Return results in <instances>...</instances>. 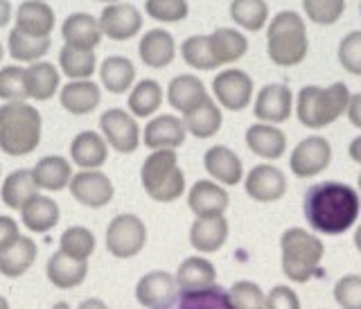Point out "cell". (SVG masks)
I'll return each mask as SVG.
<instances>
[{
    "label": "cell",
    "mask_w": 361,
    "mask_h": 309,
    "mask_svg": "<svg viewBox=\"0 0 361 309\" xmlns=\"http://www.w3.org/2000/svg\"><path fill=\"white\" fill-rule=\"evenodd\" d=\"M302 212L319 235H343L361 212L359 192L343 181H323L305 192Z\"/></svg>",
    "instance_id": "cell-1"
},
{
    "label": "cell",
    "mask_w": 361,
    "mask_h": 309,
    "mask_svg": "<svg viewBox=\"0 0 361 309\" xmlns=\"http://www.w3.org/2000/svg\"><path fill=\"white\" fill-rule=\"evenodd\" d=\"M43 118L27 102H3L0 107V150L7 156H27L39 147Z\"/></svg>",
    "instance_id": "cell-2"
},
{
    "label": "cell",
    "mask_w": 361,
    "mask_h": 309,
    "mask_svg": "<svg viewBox=\"0 0 361 309\" xmlns=\"http://www.w3.org/2000/svg\"><path fill=\"white\" fill-rule=\"evenodd\" d=\"M310 52L307 25L293 9H282L267 25V54L280 68H293Z\"/></svg>",
    "instance_id": "cell-3"
},
{
    "label": "cell",
    "mask_w": 361,
    "mask_h": 309,
    "mask_svg": "<svg viewBox=\"0 0 361 309\" xmlns=\"http://www.w3.org/2000/svg\"><path fill=\"white\" fill-rule=\"evenodd\" d=\"M350 88L343 82H334L330 86H302L296 95V118L307 129H325L345 116Z\"/></svg>",
    "instance_id": "cell-4"
},
{
    "label": "cell",
    "mask_w": 361,
    "mask_h": 309,
    "mask_svg": "<svg viewBox=\"0 0 361 309\" xmlns=\"http://www.w3.org/2000/svg\"><path fill=\"white\" fill-rule=\"evenodd\" d=\"M280 253L282 273L291 282L305 284L319 271L325 255V244L319 235L305 231L300 226H291L280 237Z\"/></svg>",
    "instance_id": "cell-5"
},
{
    "label": "cell",
    "mask_w": 361,
    "mask_h": 309,
    "mask_svg": "<svg viewBox=\"0 0 361 309\" xmlns=\"http://www.w3.org/2000/svg\"><path fill=\"white\" fill-rule=\"evenodd\" d=\"M140 183L147 197L158 203H172L183 197L185 174L178 167L174 150H156L145 158L140 167Z\"/></svg>",
    "instance_id": "cell-6"
},
{
    "label": "cell",
    "mask_w": 361,
    "mask_h": 309,
    "mask_svg": "<svg viewBox=\"0 0 361 309\" xmlns=\"http://www.w3.org/2000/svg\"><path fill=\"white\" fill-rule=\"evenodd\" d=\"M147 244V226L135 214H118L106 228V248L113 258H135Z\"/></svg>",
    "instance_id": "cell-7"
},
{
    "label": "cell",
    "mask_w": 361,
    "mask_h": 309,
    "mask_svg": "<svg viewBox=\"0 0 361 309\" xmlns=\"http://www.w3.org/2000/svg\"><path fill=\"white\" fill-rule=\"evenodd\" d=\"M212 93H214V102H217L221 109L240 113L251 104L253 93H255V84L246 71H240V68H226V71H221L219 75H214Z\"/></svg>",
    "instance_id": "cell-8"
},
{
    "label": "cell",
    "mask_w": 361,
    "mask_h": 309,
    "mask_svg": "<svg viewBox=\"0 0 361 309\" xmlns=\"http://www.w3.org/2000/svg\"><path fill=\"white\" fill-rule=\"evenodd\" d=\"M332 163V145L323 135H307L302 138L289 156V167L293 176L314 178L325 171Z\"/></svg>",
    "instance_id": "cell-9"
},
{
    "label": "cell",
    "mask_w": 361,
    "mask_h": 309,
    "mask_svg": "<svg viewBox=\"0 0 361 309\" xmlns=\"http://www.w3.org/2000/svg\"><path fill=\"white\" fill-rule=\"evenodd\" d=\"M99 129L109 147L120 154H133L140 145V127L129 111L109 109L99 116Z\"/></svg>",
    "instance_id": "cell-10"
},
{
    "label": "cell",
    "mask_w": 361,
    "mask_h": 309,
    "mask_svg": "<svg viewBox=\"0 0 361 309\" xmlns=\"http://www.w3.org/2000/svg\"><path fill=\"white\" fill-rule=\"evenodd\" d=\"M244 183L246 194L257 203H276L287 194V176L276 165H255L248 169Z\"/></svg>",
    "instance_id": "cell-11"
},
{
    "label": "cell",
    "mask_w": 361,
    "mask_h": 309,
    "mask_svg": "<svg viewBox=\"0 0 361 309\" xmlns=\"http://www.w3.org/2000/svg\"><path fill=\"white\" fill-rule=\"evenodd\" d=\"M293 93L287 84H267L259 88V93L255 97L253 113L257 122L267 124H282L291 118L293 113Z\"/></svg>",
    "instance_id": "cell-12"
},
{
    "label": "cell",
    "mask_w": 361,
    "mask_h": 309,
    "mask_svg": "<svg viewBox=\"0 0 361 309\" xmlns=\"http://www.w3.org/2000/svg\"><path fill=\"white\" fill-rule=\"evenodd\" d=\"M71 194L88 208H104L111 203L116 188H113L111 178L99 169H82L73 174L71 181Z\"/></svg>",
    "instance_id": "cell-13"
},
{
    "label": "cell",
    "mask_w": 361,
    "mask_h": 309,
    "mask_svg": "<svg viewBox=\"0 0 361 309\" xmlns=\"http://www.w3.org/2000/svg\"><path fill=\"white\" fill-rule=\"evenodd\" d=\"M99 30L113 41H129L142 30V14L129 3L106 5L99 14Z\"/></svg>",
    "instance_id": "cell-14"
},
{
    "label": "cell",
    "mask_w": 361,
    "mask_h": 309,
    "mask_svg": "<svg viewBox=\"0 0 361 309\" xmlns=\"http://www.w3.org/2000/svg\"><path fill=\"white\" fill-rule=\"evenodd\" d=\"M178 296L176 278L167 271H152L135 284V301L147 309H165Z\"/></svg>",
    "instance_id": "cell-15"
},
{
    "label": "cell",
    "mask_w": 361,
    "mask_h": 309,
    "mask_svg": "<svg viewBox=\"0 0 361 309\" xmlns=\"http://www.w3.org/2000/svg\"><path fill=\"white\" fill-rule=\"evenodd\" d=\"M188 129L183 124V118L174 116V113H161V116L152 118L147 122L142 131V143L149 147L152 152L156 150H174L185 143Z\"/></svg>",
    "instance_id": "cell-16"
},
{
    "label": "cell",
    "mask_w": 361,
    "mask_h": 309,
    "mask_svg": "<svg viewBox=\"0 0 361 309\" xmlns=\"http://www.w3.org/2000/svg\"><path fill=\"white\" fill-rule=\"evenodd\" d=\"M203 167L214 183L224 188L240 186L244 181V163L242 158L226 145H214L203 154Z\"/></svg>",
    "instance_id": "cell-17"
},
{
    "label": "cell",
    "mask_w": 361,
    "mask_h": 309,
    "mask_svg": "<svg viewBox=\"0 0 361 309\" xmlns=\"http://www.w3.org/2000/svg\"><path fill=\"white\" fill-rule=\"evenodd\" d=\"M99 18H95L88 11H73L61 23V39L66 45H73L79 50H95L102 43Z\"/></svg>",
    "instance_id": "cell-18"
},
{
    "label": "cell",
    "mask_w": 361,
    "mask_h": 309,
    "mask_svg": "<svg viewBox=\"0 0 361 309\" xmlns=\"http://www.w3.org/2000/svg\"><path fill=\"white\" fill-rule=\"evenodd\" d=\"M231 205V197L224 186L201 178L188 192V208L197 217H221Z\"/></svg>",
    "instance_id": "cell-19"
},
{
    "label": "cell",
    "mask_w": 361,
    "mask_h": 309,
    "mask_svg": "<svg viewBox=\"0 0 361 309\" xmlns=\"http://www.w3.org/2000/svg\"><path fill=\"white\" fill-rule=\"evenodd\" d=\"M54 25H56L54 9L48 3H43V0H25V3H20L16 7L14 28L20 30L23 34L48 39Z\"/></svg>",
    "instance_id": "cell-20"
},
{
    "label": "cell",
    "mask_w": 361,
    "mask_h": 309,
    "mask_svg": "<svg viewBox=\"0 0 361 309\" xmlns=\"http://www.w3.org/2000/svg\"><path fill=\"white\" fill-rule=\"evenodd\" d=\"M246 147L262 160H278L287 152V135L276 124L255 122L244 133Z\"/></svg>",
    "instance_id": "cell-21"
},
{
    "label": "cell",
    "mask_w": 361,
    "mask_h": 309,
    "mask_svg": "<svg viewBox=\"0 0 361 309\" xmlns=\"http://www.w3.org/2000/svg\"><path fill=\"white\" fill-rule=\"evenodd\" d=\"M138 54L145 66L154 68V71H161V68H167L174 61L176 41L167 30L154 28L142 34V39L138 43Z\"/></svg>",
    "instance_id": "cell-22"
},
{
    "label": "cell",
    "mask_w": 361,
    "mask_h": 309,
    "mask_svg": "<svg viewBox=\"0 0 361 309\" xmlns=\"http://www.w3.org/2000/svg\"><path fill=\"white\" fill-rule=\"evenodd\" d=\"M228 219L221 217H197L190 226V244L199 253H217L228 239Z\"/></svg>",
    "instance_id": "cell-23"
},
{
    "label": "cell",
    "mask_w": 361,
    "mask_h": 309,
    "mask_svg": "<svg viewBox=\"0 0 361 309\" xmlns=\"http://www.w3.org/2000/svg\"><path fill=\"white\" fill-rule=\"evenodd\" d=\"M208 97H210L208 88L197 75H176L172 82L167 84L169 107L178 113H183V116L192 109H197L199 104H203Z\"/></svg>",
    "instance_id": "cell-24"
},
{
    "label": "cell",
    "mask_w": 361,
    "mask_h": 309,
    "mask_svg": "<svg viewBox=\"0 0 361 309\" xmlns=\"http://www.w3.org/2000/svg\"><path fill=\"white\" fill-rule=\"evenodd\" d=\"M61 107L73 116H86L95 111L102 102V90L93 79H75L59 90Z\"/></svg>",
    "instance_id": "cell-25"
},
{
    "label": "cell",
    "mask_w": 361,
    "mask_h": 309,
    "mask_svg": "<svg viewBox=\"0 0 361 309\" xmlns=\"http://www.w3.org/2000/svg\"><path fill=\"white\" fill-rule=\"evenodd\" d=\"M71 158L82 169H99L109 158V143L95 131H82L71 143Z\"/></svg>",
    "instance_id": "cell-26"
},
{
    "label": "cell",
    "mask_w": 361,
    "mask_h": 309,
    "mask_svg": "<svg viewBox=\"0 0 361 309\" xmlns=\"http://www.w3.org/2000/svg\"><path fill=\"white\" fill-rule=\"evenodd\" d=\"M20 219L30 233H48L59 224V205L50 197L34 194L30 201L23 203Z\"/></svg>",
    "instance_id": "cell-27"
},
{
    "label": "cell",
    "mask_w": 361,
    "mask_h": 309,
    "mask_svg": "<svg viewBox=\"0 0 361 309\" xmlns=\"http://www.w3.org/2000/svg\"><path fill=\"white\" fill-rule=\"evenodd\" d=\"M210 50L217 66H228L240 61L248 52V39L246 34L235 28H217L212 34H208Z\"/></svg>",
    "instance_id": "cell-28"
},
{
    "label": "cell",
    "mask_w": 361,
    "mask_h": 309,
    "mask_svg": "<svg viewBox=\"0 0 361 309\" xmlns=\"http://www.w3.org/2000/svg\"><path fill=\"white\" fill-rule=\"evenodd\" d=\"M45 273H48V280L54 284L56 289H75L86 280L88 262L73 260L66 253H61V250H56V253L48 260Z\"/></svg>",
    "instance_id": "cell-29"
},
{
    "label": "cell",
    "mask_w": 361,
    "mask_h": 309,
    "mask_svg": "<svg viewBox=\"0 0 361 309\" xmlns=\"http://www.w3.org/2000/svg\"><path fill=\"white\" fill-rule=\"evenodd\" d=\"M174 278L178 284V291H199L212 287L214 280H217V269H214L210 260L192 255L180 262Z\"/></svg>",
    "instance_id": "cell-30"
},
{
    "label": "cell",
    "mask_w": 361,
    "mask_h": 309,
    "mask_svg": "<svg viewBox=\"0 0 361 309\" xmlns=\"http://www.w3.org/2000/svg\"><path fill=\"white\" fill-rule=\"evenodd\" d=\"M32 176L41 190L59 192L71 186L73 181V165L63 156H43L37 165L32 167Z\"/></svg>",
    "instance_id": "cell-31"
},
{
    "label": "cell",
    "mask_w": 361,
    "mask_h": 309,
    "mask_svg": "<svg viewBox=\"0 0 361 309\" xmlns=\"http://www.w3.org/2000/svg\"><path fill=\"white\" fill-rule=\"evenodd\" d=\"M99 79H102V86L113 95L129 93L135 82V66L127 56H120V54L106 56L99 66Z\"/></svg>",
    "instance_id": "cell-32"
},
{
    "label": "cell",
    "mask_w": 361,
    "mask_h": 309,
    "mask_svg": "<svg viewBox=\"0 0 361 309\" xmlns=\"http://www.w3.org/2000/svg\"><path fill=\"white\" fill-rule=\"evenodd\" d=\"M37 253L39 248L32 237H18L11 246L0 250V273L5 278H20L32 269Z\"/></svg>",
    "instance_id": "cell-33"
},
{
    "label": "cell",
    "mask_w": 361,
    "mask_h": 309,
    "mask_svg": "<svg viewBox=\"0 0 361 309\" xmlns=\"http://www.w3.org/2000/svg\"><path fill=\"white\" fill-rule=\"evenodd\" d=\"M183 124H185L188 133H192L199 140L212 138V135H217V131L221 129V124H224L221 107L212 97H208L203 104H199L197 109H192L190 113H185Z\"/></svg>",
    "instance_id": "cell-34"
},
{
    "label": "cell",
    "mask_w": 361,
    "mask_h": 309,
    "mask_svg": "<svg viewBox=\"0 0 361 309\" xmlns=\"http://www.w3.org/2000/svg\"><path fill=\"white\" fill-rule=\"evenodd\" d=\"M27 73V93L37 102H48L59 93V68L50 61H37L25 68Z\"/></svg>",
    "instance_id": "cell-35"
},
{
    "label": "cell",
    "mask_w": 361,
    "mask_h": 309,
    "mask_svg": "<svg viewBox=\"0 0 361 309\" xmlns=\"http://www.w3.org/2000/svg\"><path fill=\"white\" fill-rule=\"evenodd\" d=\"M34 194H39V186L32 176V169H16L5 176L3 188H0V197L3 203L11 210H20L23 203L30 201Z\"/></svg>",
    "instance_id": "cell-36"
},
{
    "label": "cell",
    "mask_w": 361,
    "mask_h": 309,
    "mask_svg": "<svg viewBox=\"0 0 361 309\" xmlns=\"http://www.w3.org/2000/svg\"><path fill=\"white\" fill-rule=\"evenodd\" d=\"M165 309H235L226 289L212 284L199 291H178L176 301Z\"/></svg>",
    "instance_id": "cell-37"
},
{
    "label": "cell",
    "mask_w": 361,
    "mask_h": 309,
    "mask_svg": "<svg viewBox=\"0 0 361 309\" xmlns=\"http://www.w3.org/2000/svg\"><path fill=\"white\" fill-rule=\"evenodd\" d=\"M50 37L48 39H39V37H30V34H23L20 30L11 28L9 37H7V52L14 61L23 63H37L41 61V56L48 54L50 50Z\"/></svg>",
    "instance_id": "cell-38"
},
{
    "label": "cell",
    "mask_w": 361,
    "mask_h": 309,
    "mask_svg": "<svg viewBox=\"0 0 361 309\" xmlns=\"http://www.w3.org/2000/svg\"><path fill=\"white\" fill-rule=\"evenodd\" d=\"M163 104V86L156 79H142L129 93V111L133 118H149Z\"/></svg>",
    "instance_id": "cell-39"
},
{
    "label": "cell",
    "mask_w": 361,
    "mask_h": 309,
    "mask_svg": "<svg viewBox=\"0 0 361 309\" xmlns=\"http://www.w3.org/2000/svg\"><path fill=\"white\" fill-rule=\"evenodd\" d=\"M231 18L237 28L246 32H259L269 25V3L267 0H233Z\"/></svg>",
    "instance_id": "cell-40"
},
{
    "label": "cell",
    "mask_w": 361,
    "mask_h": 309,
    "mask_svg": "<svg viewBox=\"0 0 361 309\" xmlns=\"http://www.w3.org/2000/svg\"><path fill=\"white\" fill-rule=\"evenodd\" d=\"M95 66L97 61L93 50H79L63 43L59 52V68L71 82H75V79H90V75H95Z\"/></svg>",
    "instance_id": "cell-41"
},
{
    "label": "cell",
    "mask_w": 361,
    "mask_h": 309,
    "mask_svg": "<svg viewBox=\"0 0 361 309\" xmlns=\"http://www.w3.org/2000/svg\"><path fill=\"white\" fill-rule=\"evenodd\" d=\"M59 250L73 260H84L95 253V235L86 226H71L66 228L59 239Z\"/></svg>",
    "instance_id": "cell-42"
},
{
    "label": "cell",
    "mask_w": 361,
    "mask_h": 309,
    "mask_svg": "<svg viewBox=\"0 0 361 309\" xmlns=\"http://www.w3.org/2000/svg\"><path fill=\"white\" fill-rule=\"evenodd\" d=\"M180 56L183 61L195 68V71H217V61H214L212 50H210V41L206 34H195V37H188L180 43Z\"/></svg>",
    "instance_id": "cell-43"
},
{
    "label": "cell",
    "mask_w": 361,
    "mask_h": 309,
    "mask_svg": "<svg viewBox=\"0 0 361 309\" xmlns=\"http://www.w3.org/2000/svg\"><path fill=\"white\" fill-rule=\"evenodd\" d=\"M27 93V73L20 66L0 68V99L3 102H25Z\"/></svg>",
    "instance_id": "cell-44"
},
{
    "label": "cell",
    "mask_w": 361,
    "mask_h": 309,
    "mask_svg": "<svg viewBox=\"0 0 361 309\" xmlns=\"http://www.w3.org/2000/svg\"><path fill=\"white\" fill-rule=\"evenodd\" d=\"M302 11L307 20L330 28L336 20H341L345 11V0H302Z\"/></svg>",
    "instance_id": "cell-45"
},
{
    "label": "cell",
    "mask_w": 361,
    "mask_h": 309,
    "mask_svg": "<svg viewBox=\"0 0 361 309\" xmlns=\"http://www.w3.org/2000/svg\"><path fill=\"white\" fill-rule=\"evenodd\" d=\"M336 59L345 73L361 77V30L348 32L345 37L338 41Z\"/></svg>",
    "instance_id": "cell-46"
},
{
    "label": "cell",
    "mask_w": 361,
    "mask_h": 309,
    "mask_svg": "<svg viewBox=\"0 0 361 309\" xmlns=\"http://www.w3.org/2000/svg\"><path fill=\"white\" fill-rule=\"evenodd\" d=\"M147 16L158 23H180L190 14L188 0H145Z\"/></svg>",
    "instance_id": "cell-47"
},
{
    "label": "cell",
    "mask_w": 361,
    "mask_h": 309,
    "mask_svg": "<svg viewBox=\"0 0 361 309\" xmlns=\"http://www.w3.org/2000/svg\"><path fill=\"white\" fill-rule=\"evenodd\" d=\"M231 303L235 309H255L267 305V296L259 289V284L253 280H237L228 289Z\"/></svg>",
    "instance_id": "cell-48"
},
{
    "label": "cell",
    "mask_w": 361,
    "mask_h": 309,
    "mask_svg": "<svg viewBox=\"0 0 361 309\" xmlns=\"http://www.w3.org/2000/svg\"><path fill=\"white\" fill-rule=\"evenodd\" d=\"M334 301L341 309H361V276L348 273L334 284Z\"/></svg>",
    "instance_id": "cell-49"
},
{
    "label": "cell",
    "mask_w": 361,
    "mask_h": 309,
    "mask_svg": "<svg viewBox=\"0 0 361 309\" xmlns=\"http://www.w3.org/2000/svg\"><path fill=\"white\" fill-rule=\"evenodd\" d=\"M267 309H300V298L287 284H276L267 293Z\"/></svg>",
    "instance_id": "cell-50"
},
{
    "label": "cell",
    "mask_w": 361,
    "mask_h": 309,
    "mask_svg": "<svg viewBox=\"0 0 361 309\" xmlns=\"http://www.w3.org/2000/svg\"><path fill=\"white\" fill-rule=\"evenodd\" d=\"M20 237L18 224L11 217L0 214V250H5L7 246H11Z\"/></svg>",
    "instance_id": "cell-51"
},
{
    "label": "cell",
    "mask_w": 361,
    "mask_h": 309,
    "mask_svg": "<svg viewBox=\"0 0 361 309\" xmlns=\"http://www.w3.org/2000/svg\"><path fill=\"white\" fill-rule=\"evenodd\" d=\"M345 116H348L350 124H353L355 129H361V93H353V95H350Z\"/></svg>",
    "instance_id": "cell-52"
},
{
    "label": "cell",
    "mask_w": 361,
    "mask_h": 309,
    "mask_svg": "<svg viewBox=\"0 0 361 309\" xmlns=\"http://www.w3.org/2000/svg\"><path fill=\"white\" fill-rule=\"evenodd\" d=\"M348 156L353 158L357 165H361V133L357 135V138L350 140V145H348Z\"/></svg>",
    "instance_id": "cell-53"
},
{
    "label": "cell",
    "mask_w": 361,
    "mask_h": 309,
    "mask_svg": "<svg viewBox=\"0 0 361 309\" xmlns=\"http://www.w3.org/2000/svg\"><path fill=\"white\" fill-rule=\"evenodd\" d=\"M11 20V3L9 0H0V30Z\"/></svg>",
    "instance_id": "cell-54"
},
{
    "label": "cell",
    "mask_w": 361,
    "mask_h": 309,
    "mask_svg": "<svg viewBox=\"0 0 361 309\" xmlns=\"http://www.w3.org/2000/svg\"><path fill=\"white\" fill-rule=\"evenodd\" d=\"M77 309H109V307L104 301H99V298H86Z\"/></svg>",
    "instance_id": "cell-55"
},
{
    "label": "cell",
    "mask_w": 361,
    "mask_h": 309,
    "mask_svg": "<svg viewBox=\"0 0 361 309\" xmlns=\"http://www.w3.org/2000/svg\"><path fill=\"white\" fill-rule=\"evenodd\" d=\"M355 248L361 253V222H359V226H357V231H355Z\"/></svg>",
    "instance_id": "cell-56"
},
{
    "label": "cell",
    "mask_w": 361,
    "mask_h": 309,
    "mask_svg": "<svg viewBox=\"0 0 361 309\" xmlns=\"http://www.w3.org/2000/svg\"><path fill=\"white\" fill-rule=\"evenodd\" d=\"M0 309H9V303H7L5 296H0Z\"/></svg>",
    "instance_id": "cell-57"
},
{
    "label": "cell",
    "mask_w": 361,
    "mask_h": 309,
    "mask_svg": "<svg viewBox=\"0 0 361 309\" xmlns=\"http://www.w3.org/2000/svg\"><path fill=\"white\" fill-rule=\"evenodd\" d=\"M52 309H71V305H68V303H56Z\"/></svg>",
    "instance_id": "cell-58"
},
{
    "label": "cell",
    "mask_w": 361,
    "mask_h": 309,
    "mask_svg": "<svg viewBox=\"0 0 361 309\" xmlns=\"http://www.w3.org/2000/svg\"><path fill=\"white\" fill-rule=\"evenodd\" d=\"M3 56H5V45L0 43V61H3Z\"/></svg>",
    "instance_id": "cell-59"
},
{
    "label": "cell",
    "mask_w": 361,
    "mask_h": 309,
    "mask_svg": "<svg viewBox=\"0 0 361 309\" xmlns=\"http://www.w3.org/2000/svg\"><path fill=\"white\" fill-rule=\"evenodd\" d=\"M97 3H109V5H113V3H120V0H97Z\"/></svg>",
    "instance_id": "cell-60"
},
{
    "label": "cell",
    "mask_w": 361,
    "mask_h": 309,
    "mask_svg": "<svg viewBox=\"0 0 361 309\" xmlns=\"http://www.w3.org/2000/svg\"><path fill=\"white\" fill-rule=\"evenodd\" d=\"M357 186H359V190H357V192H359V197H361V171H359V181H357Z\"/></svg>",
    "instance_id": "cell-61"
},
{
    "label": "cell",
    "mask_w": 361,
    "mask_h": 309,
    "mask_svg": "<svg viewBox=\"0 0 361 309\" xmlns=\"http://www.w3.org/2000/svg\"><path fill=\"white\" fill-rule=\"evenodd\" d=\"M359 14H361V0H359Z\"/></svg>",
    "instance_id": "cell-62"
},
{
    "label": "cell",
    "mask_w": 361,
    "mask_h": 309,
    "mask_svg": "<svg viewBox=\"0 0 361 309\" xmlns=\"http://www.w3.org/2000/svg\"><path fill=\"white\" fill-rule=\"evenodd\" d=\"M255 309H267V307H255Z\"/></svg>",
    "instance_id": "cell-63"
},
{
    "label": "cell",
    "mask_w": 361,
    "mask_h": 309,
    "mask_svg": "<svg viewBox=\"0 0 361 309\" xmlns=\"http://www.w3.org/2000/svg\"><path fill=\"white\" fill-rule=\"evenodd\" d=\"M43 3H45V0H43Z\"/></svg>",
    "instance_id": "cell-64"
}]
</instances>
